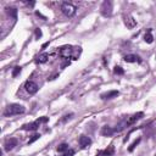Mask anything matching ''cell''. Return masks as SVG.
Instances as JSON below:
<instances>
[{
    "mask_svg": "<svg viewBox=\"0 0 156 156\" xmlns=\"http://www.w3.org/2000/svg\"><path fill=\"white\" fill-rule=\"evenodd\" d=\"M113 72L116 73V74H120V76H122V74L124 73V70L122 67H120V66H116L115 67V70H113Z\"/></svg>",
    "mask_w": 156,
    "mask_h": 156,
    "instance_id": "17",
    "label": "cell"
},
{
    "mask_svg": "<svg viewBox=\"0 0 156 156\" xmlns=\"http://www.w3.org/2000/svg\"><path fill=\"white\" fill-rule=\"evenodd\" d=\"M144 39H145V42L146 43H153V40H154V37H153V34H151V31H148V33L145 34V37H144Z\"/></svg>",
    "mask_w": 156,
    "mask_h": 156,
    "instance_id": "15",
    "label": "cell"
},
{
    "mask_svg": "<svg viewBox=\"0 0 156 156\" xmlns=\"http://www.w3.org/2000/svg\"><path fill=\"white\" fill-rule=\"evenodd\" d=\"M113 154H115V148H113V145H110L104 151H100L99 156H113Z\"/></svg>",
    "mask_w": 156,
    "mask_h": 156,
    "instance_id": "8",
    "label": "cell"
},
{
    "mask_svg": "<svg viewBox=\"0 0 156 156\" xmlns=\"http://www.w3.org/2000/svg\"><path fill=\"white\" fill-rule=\"evenodd\" d=\"M25 90L27 91L30 95H33V94H36L37 91H38V89H39V87H38V84L34 82V80H27V82L25 83Z\"/></svg>",
    "mask_w": 156,
    "mask_h": 156,
    "instance_id": "3",
    "label": "cell"
},
{
    "mask_svg": "<svg viewBox=\"0 0 156 156\" xmlns=\"http://www.w3.org/2000/svg\"><path fill=\"white\" fill-rule=\"evenodd\" d=\"M67 150H68V145H67V144H65V143H63V144H60V145L57 146V151H59V153L67 151Z\"/></svg>",
    "mask_w": 156,
    "mask_h": 156,
    "instance_id": "16",
    "label": "cell"
},
{
    "mask_svg": "<svg viewBox=\"0 0 156 156\" xmlns=\"http://www.w3.org/2000/svg\"><path fill=\"white\" fill-rule=\"evenodd\" d=\"M74 155V150H72V149H70V150H67V151L63 154L62 156H73Z\"/></svg>",
    "mask_w": 156,
    "mask_h": 156,
    "instance_id": "21",
    "label": "cell"
},
{
    "mask_svg": "<svg viewBox=\"0 0 156 156\" xmlns=\"http://www.w3.org/2000/svg\"><path fill=\"white\" fill-rule=\"evenodd\" d=\"M115 128H111V127H104L102 128V135H111L112 133H115Z\"/></svg>",
    "mask_w": 156,
    "mask_h": 156,
    "instance_id": "13",
    "label": "cell"
},
{
    "mask_svg": "<svg viewBox=\"0 0 156 156\" xmlns=\"http://www.w3.org/2000/svg\"><path fill=\"white\" fill-rule=\"evenodd\" d=\"M48 121H49L48 117H40V118L37 120V122H39V123H47Z\"/></svg>",
    "mask_w": 156,
    "mask_h": 156,
    "instance_id": "20",
    "label": "cell"
},
{
    "mask_svg": "<svg viewBox=\"0 0 156 156\" xmlns=\"http://www.w3.org/2000/svg\"><path fill=\"white\" fill-rule=\"evenodd\" d=\"M17 143H19V140L16 139V138H10V139L6 142V144H5V150H12L16 145H17Z\"/></svg>",
    "mask_w": 156,
    "mask_h": 156,
    "instance_id": "7",
    "label": "cell"
},
{
    "mask_svg": "<svg viewBox=\"0 0 156 156\" xmlns=\"http://www.w3.org/2000/svg\"><path fill=\"white\" fill-rule=\"evenodd\" d=\"M142 116H143V112H138V113H135V115H133V116H132L131 118H128V121H127V126L134 123L135 121H138L139 118H142Z\"/></svg>",
    "mask_w": 156,
    "mask_h": 156,
    "instance_id": "12",
    "label": "cell"
},
{
    "mask_svg": "<svg viewBox=\"0 0 156 156\" xmlns=\"http://www.w3.org/2000/svg\"><path fill=\"white\" fill-rule=\"evenodd\" d=\"M39 138H40V135H39V134H34V135L32 137V139L28 140V144H32L33 142H36L37 139H39Z\"/></svg>",
    "mask_w": 156,
    "mask_h": 156,
    "instance_id": "19",
    "label": "cell"
},
{
    "mask_svg": "<svg viewBox=\"0 0 156 156\" xmlns=\"http://www.w3.org/2000/svg\"><path fill=\"white\" fill-rule=\"evenodd\" d=\"M25 111H26V109L22 105H19V104H11V105H9L6 107V110L4 111V116H6V117L15 116V115L23 113Z\"/></svg>",
    "mask_w": 156,
    "mask_h": 156,
    "instance_id": "1",
    "label": "cell"
},
{
    "mask_svg": "<svg viewBox=\"0 0 156 156\" xmlns=\"http://www.w3.org/2000/svg\"><path fill=\"white\" fill-rule=\"evenodd\" d=\"M91 144V140H90V138L89 137H85V135H80L79 137V145L80 148H87V146H89Z\"/></svg>",
    "mask_w": 156,
    "mask_h": 156,
    "instance_id": "6",
    "label": "cell"
},
{
    "mask_svg": "<svg viewBox=\"0 0 156 156\" xmlns=\"http://www.w3.org/2000/svg\"><path fill=\"white\" fill-rule=\"evenodd\" d=\"M39 122H33V123H30V124H26V126H23L22 128L23 129H26V131H36V129H38V127H39Z\"/></svg>",
    "mask_w": 156,
    "mask_h": 156,
    "instance_id": "11",
    "label": "cell"
},
{
    "mask_svg": "<svg viewBox=\"0 0 156 156\" xmlns=\"http://www.w3.org/2000/svg\"><path fill=\"white\" fill-rule=\"evenodd\" d=\"M139 142H140V138H138V139H137V140H135V142H134V143H133L132 145H131V148H129V151H133V149L135 148V145H137V144L139 143Z\"/></svg>",
    "mask_w": 156,
    "mask_h": 156,
    "instance_id": "22",
    "label": "cell"
},
{
    "mask_svg": "<svg viewBox=\"0 0 156 156\" xmlns=\"http://www.w3.org/2000/svg\"><path fill=\"white\" fill-rule=\"evenodd\" d=\"M124 61H126V62H129V63H133V62H142L140 57L137 56V55H127V56H124Z\"/></svg>",
    "mask_w": 156,
    "mask_h": 156,
    "instance_id": "10",
    "label": "cell"
},
{
    "mask_svg": "<svg viewBox=\"0 0 156 156\" xmlns=\"http://www.w3.org/2000/svg\"><path fill=\"white\" fill-rule=\"evenodd\" d=\"M20 73H21V67L20 66H16L14 68V71H12V77H17Z\"/></svg>",
    "mask_w": 156,
    "mask_h": 156,
    "instance_id": "18",
    "label": "cell"
},
{
    "mask_svg": "<svg viewBox=\"0 0 156 156\" xmlns=\"http://www.w3.org/2000/svg\"><path fill=\"white\" fill-rule=\"evenodd\" d=\"M40 37H42V31H40L39 28H38V30H36V38L39 39Z\"/></svg>",
    "mask_w": 156,
    "mask_h": 156,
    "instance_id": "23",
    "label": "cell"
},
{
    "mask_svg": "<svg viewBox=\"0 0 156 156\" xmlns=\"http://www.w3.org/2000/svg\"><path fill=\"white\" fill-rule=\"evenodd\" d=\"M76 10H77V8L71 3H62L61 4V11L63 12V15L67 17H72L76 14Z\"/></svg>",
    "mask_w": 156,
    "mask_h": 156,
    "instance_id": "2",
    "label": "cell"
},
{
    "mask_svg": "<svg viewBox=\"0 0 156 156\" xmlns=\"http://www.w3.org/2000/svg\"><path fill=\"white\" fill-rule=\"evenodd\" d=\"M112 12V3L111 1H104L101 5V14L104 16H110Z\"/></svg>",
    "mask_w": 156,
    "mask_h": 156,
    "instance_id": "4",
    "label": "cell"
},
{
    "mask_svg": "<svg viewBox=\"0 0 156 156\" xmlns=\"http://www.w3.org/2000/svg\"><path fill=\"white\" fill-rule=\"evenodd\" d=\"M48 59H49V54L44 53V54H42V55L38 57V62H39V63H44V62L48 61Z\"/></svg>",
    "mask_w": 156,
    "mask_h": 156,
    "instance_id": "14",
    "label": "cell"
},
{
    "mask_svg": "<svg viewBox=\"0 0 156 156\" xmlns=\"http://www.w3.org/2000/svg\"><path fill=\"white\" fill-rule=\"evenodd\" d=\"M118 94L120 93L117 90H111V91H107V93L101 94V98H102V99H112V98L118 96Z\"/></svg>",
    "mask_w": 156,
    "mask_h": 156,
    "instance_id": "9",
    "label": "cell"
},
{
    "mask_svg": "<svg viewBox=\"0 0 156 156\" xmlns=\"http://www.w3.org/2000/svg\"><path fill=\"white\" fill-rule=\"evenodd\" d=\"M72 51L73 49L71 47H63L60 50V55L62 57H65V59H70V57H72Z\"/></svg>",
    "mask_w": 156,
    "mask_h": 156,
    "instance_id": "5",
    "label": "cell"
}]
</instances>
